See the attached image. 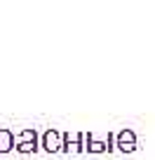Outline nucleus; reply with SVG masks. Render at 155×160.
Instances as JSON below:
<instances>
[{"instance_id": "2", "label": "nucleus", "mask_w": 155, "mask_h": 160, "mask_svg": "<svg viewBox=\"0 0 155 160\" xmlns=\"http://www.w3.org/2000/svg\"><path fill=\"white\" fill-rule=\"evenodd\" d=\"M61 151L64 153H82L85 151V132H78V134H66V132H61Z\"/></svg>"}, {"instance_id": "1", "label": "nucleus", "mask_w": 155, "mask_h": 160, "mask_svg": "<svg viewBox=\"0 0 155 160\" xmlns=\"http://www.w3.org/2000/svg\"><path fill=\"white\" fill-rule=\"evenodd\" d=\"M14 148L19 153H35L40 148V141H38V132L35 130H21L19 134H14Z\"/></svg>"}, {"instance_id": "4", "label": "nucleus", "mask_w": 155, "mask_h": 160, "mask_svg": "<svg viewBox=\"0 0 155 160\" xmlns=\"http://www.w3.org/2000/svg\"><path fill=\"white\" fill-rule=\"evenodd\" d=\"M40 146H42L45 151H50V153H56V151H61V132L54 130V127H50V130L42 134Z\"/></svg>"}, {"instance_id": "5", "label": "nucleus", "mask_w": 155, "mask_h": 160, "mask_svg": "<svg viewBox=\"0 0 155 160\" xmlns=\"http://www.w3.org/2000/svg\"><path fill=\"white\" fill-rule=\"evenodd\" d=\"M10 151H14V132L7 127H0V158Z\"/></svg>"}, {"instance_id": "3", "label": "nucleus", "mask_w": 155, "mask_h": 160, "mask_svg": "<svg viewBox=\"0 0 155 160\" xmlns=\"http://www.w3.org/2000/svg\"><path fill=\"white\" fill-rule=\"evenodd\" d=\"M115 148L125 151V153H132L136 151V134L132 130H122L115 134Z\"/></svg>"}]
</instances>
